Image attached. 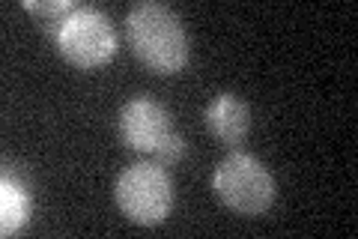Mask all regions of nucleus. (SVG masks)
<instances>
[{
	"instance_id": "423d86ee",
	"label": "nucleus",
	"mask_w": 358,
	"mask_h": 239,
	"mask_svg": "<svg viewBox=\"0 0 358 239\" xmlns=\"http://www.w3.org/2000/svg\"><path fill=\"white\" fill-rule=\"evenodd\" d=\"M203 123L215 141L224 146H239L251 132V105L236 93H218L203 108Z\"/></svg>"
},
{
	"instance_id": "0eeeda50",
	"label": "nucleus",
	"mask_w": 358,
	"mask_h": 239,
	"mask_svg": "<svg viewBox=\"0 0 358 239\" xmlns=\"http://www.w3.org/2000/svg\"><path fill=\"white\" fill-rule=\"evenodd\" d=\"M33 212V198L18 177L3 174L0 179V233L13 236L27 224Z\"/></svg>"
},
{
	"instance_id": "f03ea898",
	"label": "nucleus",
	"mask_w": 358,
	"mask_h": 239,
	"mask_svg": "<svg viewBox=\"0 0 358 239\" xmlns=\"http://www.w3.org/2000/svg\"><path fill=\"white\" fill-rule=\"evenodd\" d=\"M215 198L236 215H263L278 198V183L260 158L251 153H230L212 174Z\"/></svg>"
},
{
	"instance_id": "39448f33",
	"label": "nucleus",
	"mask_w": 358,
	"mask_h": 239,
	"mask_svg": "<svg viewBox=\"0 0 358 239\" xmlns=\"http://www.w3.org/2000/svg\"><path fill=\"white\" fill-rule=\"evenodd\" d=\"M114 198L129 221L155 227L173 210V183L159 162H138L117 177Z\"/></svg>"
},
{
	"instance_id": "6e6552de",
	"label": "nucleus",
	"mask_w": 358,
	"mask_h": 239,
	"mask_svg": "<svg viewBox=\"0 0 358 239\" xmlns=\"http://www.w3.org/2000/svg\"><path fill=\"white\" fill-rule=\"evenodd\" d=\"M24 9H27V13H33V15H42L48 25L57 27L66 15L75 13L78 4H72V0H48V4H39V0L33 4V0H24Z\"/></svg>"
},
{
	"instance_id": "f257e3e1",
	"label": "nucleus",
	"mask_w": 358,
	"mask_h": 239,
	"mask_svg": "<svg viewBox=\"0 0 358 239\" xmlns=\"http://www.w3.org/2000/svg\"><path fill=\"white\" fill-rule=\"evenodd\" d=\"M126 36L134 57L159 75H176L188 63V36L171 6L143 0L126 15Z\"/></svg>"
},
{
	"instance_id": "7ed1b4c3",
	"label": "nucleus",
	"mask_w": 358,
	"mask_h": 239,
	"mask_svg": "<svg viewBox=\"0 0 358 239\" xmlns=\"http://www.w3.org/2000/svg\"><path fill=\"white\" fill-rule=\"evenodd\" d=\"M120 138L129 150L152 156L162 168L185 156V141L173 129L171 114L150 96H134L120 108Z\"/></svg>"
},
{
	"instance_id": "20e7f679",
	"label": "nucleus",
	"mask_w": 358,
	"mask_h": 239,
	"mask_svg": "<svg viewBox=\"0 0 358 239\" xmlns=\"http://www.w3.org/2000/svg\"><path fill=\"white\" fill-rule=\"evenodd\" d=\"M54 45L66 63L78 66V69H99L114 60L117 33L102 9L78 6L54 27Z\"/></svg>"
}]
</instances>
